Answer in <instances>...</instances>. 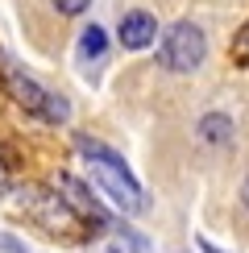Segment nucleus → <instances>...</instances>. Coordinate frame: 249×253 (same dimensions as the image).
Segmentation results:
<instances>
[{"label":"nucleus","instance_id":"obj_1","mask_svg":"<svg viewBox=\"0 0 249 253\" xmlns=\"http://www.w3.org/2000/svg\"><path fill=\"white\" fill-rule=\"evenodd\" d=\"M75 145H79V154H87L91 170H96L100 187L112 195V204H117L121 212H141V208H145V199H141V187L133 183L129 166L121 162V154H112L108 145L91 141V137H75Z\"/></svg>","mask_w":249,"mask_h":253},{"label":"nucleus","instance_id":"obj_2","mask_svg":"<svg viewBox=\"0 0 249 253\" xmlns=\"http://www.w3.org/2000/svg\"><path fill=\"white\" fill-rule=\"evenodd\" d=\"M208 54V42L200 34V25H191V21H179V25L166 29L162 38V67L166 71H195Z\"/></svg>","mask_w":249,"mask_h":253},{"label":"nucleus","instance_id":"obj_3","mask_svg":"<svg viewBox=\"0 0 249 253\" xmlns=\"http://www.w3.org/2000/svg\"><path fill=\"white\" fill-rule=\"evenodd\" d=\"M21 208H25L42 228H50V233H58V228L71 220L67 199L54 195V191H46V187H25V191H21Z\"/></svg>","mask_w":249,"mask_h":253},{"label":"nucleus","instance_id":"obj_4","mask_svg":"<svg viewBox=\"0 0 249 253\" xmlns=\"http://www.w3.org/2000/svg\"><path fill=\"white\" fill-rule=\"evenodd\" d=\"M121 46L124 50H145L154 38H158V21H154L150 13H141V8H133V13L121 17V29H117Z\"/></svg>","mask_w":249,"mask_h":253},{"label":"nucleus","instance_id":"obj_5","mask_svg":"<svg viewBox=\"0 0 249 253\" xmlns=\"http://www.w3.org/2000/svg\"><path fill=\"white\" fill-rule=\"evenodd\" d=\"M4 87H8V96H13L25 112H34V117H42V104H46V91L38 87L29 75H21L17 67H4Z\"/></svg>","mask_w":249,"mask_h":253},{"label":"nucleus","instance_id":"obj_6","mask_svg":"<svg viewBox=\"0 0 249 253\" xmlns=\"http://www.w3.org/2000/svg\"><path fill=\"white\" fill-rule=\"evenodd\" d=\"M58 191H62V199H67V208H75L83 220H100V204L87 195V187H83L75 174H58Z\"/></svg>","mask_w":249,"mask_h":253},{"label":"nucleus","instance_id":"obj_7","mask_svg":"<svg viewBox=\"0 0 249 253\" xmlns=\"http://www.w3.org/2000/svg\"><path fill=\"white\" fill-rule=\"evenodd\" d=\"M200 137L212 141V145H220V141L233 137V125H228V117H220V112H208V117L200 121Z\"/></svg>","mask_w":249,"mask_h":253},{"label":"nucleus","instance_id":"obj_8","mask_svg":"<svg viewBox=\"0 0 249 253\" xmlns=\"http://www.w3.org/2000/svg\"><path fill=\"white\" fill-rule=\"evenodd\" d=\"M104 46H108V38H104L100 25H87L79 34V54L83 58H104Z\"/></svg>","mask_w":249,"mask_h":253},{"label":"nucleus","instance_id":"obj_9","mask_svg":"<svg viewBox=\"0 0 249 253\" xmlns=\"http://www.w3.org/2000/svg\"><path fill=\"white\" fill-rule=\"evenodd\" d=\"M108 253H154V249L145 245L137 233H117V237L108 241Z\"/></svg>","mask_w":249,"mask_h":253},{"label":"nucleus","instance_id":"obj_10","mask_svg":"<svg viewBox=\"0 0 249 253\" xmlns=\"http://www.w3.org/2000/svg\"><path fill=\"white\" fill-rule=\"evenodd\" d=\"M67 117H71L67 100H62V96H50V91H46V104H42V121H50V125H62Z\"/></svg>","mask_w":249,"mask_h":253},{"label":"nucleus","instance_id":"obj_11","mask_svg":"<svg viewBox=\"0 0 249 253\" xmlns=\"http://www.w3.org/2000/svg\"><path fill=\"white\" fill-rule=\"evenodd\" d=\"M233 62L237 67H249V21L241 25V34L233 38Z\"/></svg>","mask_w":249,"mask_h":253},{"label":"nucleus","instance_id":"obj_12","mask_svg":"<svg viewBox=\"0 0 249 253\" xmlns=\"http://www.w3.org/2000/svg\"><path fill=\"white\" fill-rule=\"evenodd\" d=\"M87 4H91V0H54V8H58V13H67V17H79Z\"/></svg>","mask_w":249,"mask_h":253},{"label":"nucleus","instance_id":"obj_13","mask_svg":"<svg viewBox=\"0 0 249 253\" xmlns=\"http://www.w3.org/2000/svg\"><path fill=\"white\" fill-rule=\"evenodd\" d=\"M0 191H8V178H4V166H0Z\"/></svg>","mask_w":249,"mask_h":253},{"label":"nucleus","instance_id":"obj_14","mask_svg":"<svg viewBox=\"0 0 249 253\" xmlns=\"http://www.w3.org/2000/svg\"><path fill=\"white\" fill-rule=\"evenodd\" d=\"M241 195H245V208H249V178H245V187H241Z\"/></svg>","mask_w":249,"mask_h":253}]
</instances>
